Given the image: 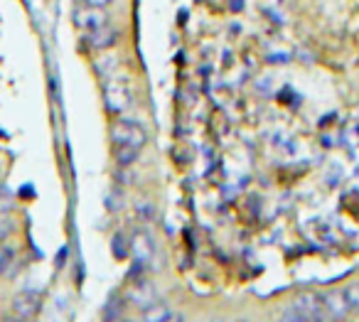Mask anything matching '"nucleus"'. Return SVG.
Wrapping results in <instances>:
<instances>
[{
    "label": "nucleus",
    "mask_w": 359,
    "mask_h": 322,
    "mask_svg": "<svg viewBox=\"0 0 359 322\" xmlns=\"http://www.w3.org/2000/svg\"><path fill=\"white\" fill-rule=\"evenodd\" d=\"M111 140H114V148H130L140 153L145 148V143H148V133L135 119L121 114L111 123Z\"/></svg>",
    "instance_id": "1"
},
{
    "label": "nucleus",
    "mask_w": 359,
    "mask_h": 322,
    "mask_svg": "<svg viewBox=\"0 0 359 322\" xmlns=\"http://www.w3.org/2000/svg\"><path fill=\"white\" fill-rule=\"evenodd\" d=\"M283 320L290 322H315V320H330L327 312H325V305L320 300V295L315 293H303L295 300H290L288 305L280 310Z\"/></svg>",
    "instance_id": "2"
},
{
    "label": "nucleus",
    "mask_w": 359,
    "mask_h": 322,
    "mask_svg": "<svg viewBox=\"0 0 359 322\" xmlns=\"http://www.w3.org/2000/svg\"><path fill=\"white\" fill-rule=\"evenodd\" d=\"M104 106L111 111V114L121 116L126 114V111L133 109V86H130V81L126 79V76H109V79H104Z\"/></svg>",
    "instance_id": "3"
},
{
    "label": "nucleus",
    "mask_w": 359,
    "mask_h": 322,
    "mask_svg": "<svg viewBox=\"0 0 359 322\" xmlns=\"http://www.w3.org/2000/svg\"><path fill=\"white\" fill-rule=\"evenodd\" d=\"M130 251H133L138 266H143L145 271H158L160 268V248L155 236L148 229H135L130 234Z\"/></svg>",
    "instance_id": "4"
},
{
    "label": "nucleus",
    "mask_w": 359,
    "mask_h": 322,
    "mask_svg": "<svg viewBox=\"0 0 359 322\" xmlns=\"http://www.w3.org/2000/svg\"><path fill=\"white\" fill-rule=\"evenodd\" d=\"M72 20H74V25L79 27L81 32L96 30V27H101V25H106V22H111L104 8L84 6V3H79V6L74 8V13H72Z\"/></svg>",
    "instance_id": "5"
},
{
    "label": "nucleus",
    "mask_w": 359,
    "mask_h": 322,
    "mask_svg": "<svg viewBox=\"0 0 359 322\" xmlns=\"http://www.w3.org/2000/svg\"><path fill=\"white\" fill-rule=\"evenodd\" d=\"M84 42L91 47V50L106 52V50H111L116 42H118V30H116L111 22H106V25L96 27V30L84 32Z\"/></svg>",
    "instance_id": "6"
},
{
    "label": "nucleus",
    "mask_w": 359,
    "mask_h": 322,
    "mask_svg": "<svg viewBox=\"0 0 359 322\" xmlns=\"http://www.w3.org/2000/svg\"><path fill=\"white\" fill-rule=\"evenodd\" d=\"M13 310L20 320H32L40 310V295L32 290H25V293H18L15 300H13Z\"/></svg>",
    "instance_id": "7"
},
{
    "label": "nucleus",
    "mask_w": 359,
    "mask_h": 322,
    "mask_svg": "<svg viewBox=\"0 0 359 322\" xmlns=\"http://www.w3.org/2000/svg\"><path fill=\"white\" fill-rule=\"evenodd\" d=\"M128 297L135 302V305H140L143 310H148V307H153L155 302V297H158V293H155V288H153V283H148L143 278V281H135L133 283V288L128 290Z\"/></svg>",
    "instance_id": "8"
},
{
    "label": "nucleus",
    "mask_w": 359,
    "mask_h": 322,
    "mask_svg": "<svg viewBox=\"0 0 359 322\" xmlns=\"http://www.w3.org/2000/svg\"><path fill=\"white\" fill-rule=\"evenodd\" d=\"M96 72H99V74L104 76V79L114 76L116 72H118V62H116V57H106V60L96 62Z\"/></svg>",
    "instance_id": "9"
},
{
    "label": "nucleus",
    "mask_w": 359,
    "mask_h": 322,
    "mask_svg": "<svg viewBox=\"0 0 359 322\" xmlns=\"http://www.w3.org/2000/svg\"><path fill=\"white\" fill-rule=\"evenodd\" d=\"M145 320H177V315L170 310H163V307H148L145 310Z\"/></svg>",
    "instance_id": "10"
},
{
    "label": "nucleus",
    "mask_w": 359,
    "mask_h": 322,
    "mask_svg": "<svg viewBox=\"0 0 359 322\" xmlns=\"http://www.w3.org/2000/svg\"><path fill=\"white\" fill-rule=\"evenodd\" d=\"M13 207H15V202H13V192L8 187H0V214L11 212Z\"/></svg>",
    "instance_id": "11"
},
{
    "label": "nucleus",
    "mask_w": 359,
    "mask_h": 322,
    "mask_svg": "<svg viewBox=\"0 0 359 322\" xmlns=\"http://www.w3.org/2000/svg\"><path fill=\"white\" fill-rule=\"evenodd\" d=\"M13 261V248H8L6 243L0 241V273H6V268Z\"/></svg>",
    "instance_id": "12"
},
{
    "label": "nucleus",
    "mask_w": 359,
    "mask_h": 322,
    "mask_svg": "<svg viewBox=\"0 0 359 322\" xmlns=\"http://www.w3.org/2000/svg\"><path fill=\"white\" fill-rule=\"evenodd\" d=\"M81 3H84V6H94V8H111L116 3V0H81Z\"/></svg>",
    "instance_id": "13"
}]
</instances>
